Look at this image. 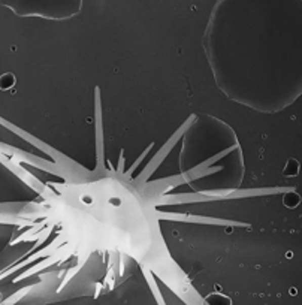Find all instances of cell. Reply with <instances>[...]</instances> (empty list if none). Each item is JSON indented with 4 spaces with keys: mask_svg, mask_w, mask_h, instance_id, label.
Segmentation results:
<instances>
[{
    "mask_svg": "<svg viewBox=\"0 0 302 305\" xmlns=\"http://www.w3.org/2000/svg\"><path fill=\"white\" fill-rule=\"evenodd\" d=\"M205 305H232V301L229 296L222 293H211L205 298Z\"/></svg>",
    "mask_w": 302,
    "mask_h": 305,
    "instance_id": "cell-1",
    "label": "cell"
},
{
    "mask_svg": "<svg viewBox=\"0 0 302 305\" xmlns=\"http://www.w3.org/2000/svg\"><path fill=\"white\" fill-rule=\"evenodd\" d=\"M15 84V76L12 73H3L0 76V89L2 90H9Z\"/></svg>",
    "mask_w": 302,
    "mask_h": 305,
    "instance_id": "cell-2",
    "label": "cell"
}]
</instances>
